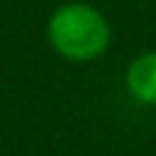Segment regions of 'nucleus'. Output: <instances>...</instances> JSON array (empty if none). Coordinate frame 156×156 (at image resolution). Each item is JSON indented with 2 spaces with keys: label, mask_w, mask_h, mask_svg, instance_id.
Masks as SVG:
<instances>
[{
  "label": "nucleus",
  "mask_w": 156,
  "mask_h": 156,
  "mask_svg": "<svg viewBox=\"0 0 156 156\" xmlns=\"http://www.w3.org/2000/svg\"><path fill=\"white\" fill-rule=\"evenodd\" d=\"M47 44L69 63L99 60L112 44L110 19L90 3H60L47 19Z\"/></svg>",
  "instance_id": "1"
},
{
  "label": "nucleus",
  "mask_w": 156,
  "mask_h": 156,
  "mask_svg": "<svg viewBox=\"0 0 156 156\" xmlns=\"http://www.w3.org/2000/svg\"><path fill=\"white\" fill-rule=\"evenodd\" d=\"M123 85L134 101L145 107H156V49L132 58L123 74Z\"/></svg>",
  "instance_id": "2"
}]
</instances>
